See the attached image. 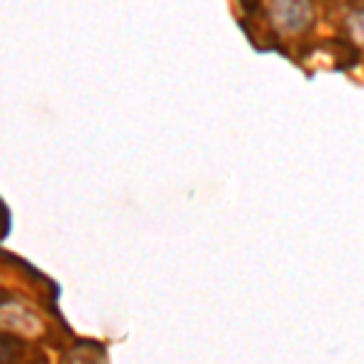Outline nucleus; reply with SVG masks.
Listing matches in <instances>:
<instances>
[{
    "label": "nucleus",
    "mask_w": 364,
    "mask_h": 364,
    "mask_svg": "<svg viewBox=\"0 0 364 364\" xmlns=\"http://www.w3.org/2000/svg\"><path fill=\"white\" fill-rule=\"evenodd\" d=\"M274 3L284 5V13H277V20L282 25H287L289 32H296L299 27H304L311 17V5L309 0H274Z\"/></svg>",
    "instance_id": "f257e3e1"
},
{
    "label": "nucleus",
    "mask_w": 364,
    "mask_h": 364,
    "mask_svg": "<svg viewBox=\"0 0 364 364\" xmlns=\"http://www.w3.org/2000/svg\"><path fill=\"white\" fill-rule=\"evenodd\" d=\"M87 348H90V345H87V343L75 345V350L68 355L66 364H100V357H102V350H100L97 355H90V352H87Z\"/></svg>",
    "instance_id": "f03ea898"
}]
</instances>
